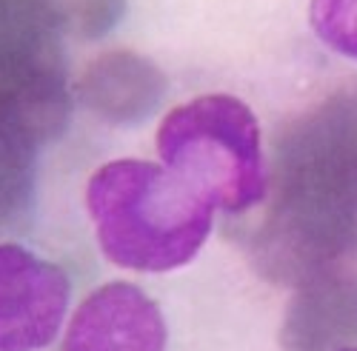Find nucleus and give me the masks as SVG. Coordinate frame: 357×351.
<instances>
[{"instance_id": "nucleus-4", "label": "nucleus", "mask_w": 357, "mask_h": 351, "mask_svg": "<svg viewBox=\"0 0 357 351\" xmlns=\"http://www.w3.org/2000/svg\"><path fill=\"white\" fill-rule=\"evenodd\" d=\"M69 117L57 32L38 0H0V134L46 143Z\"/></svg>"}, {"instance_id": "nucleus-9", "label": "nucleus", "mask_w": 357, "mask_h": 351, "mask_svg": "<svg viewBox=\"0 0 357 351\" xmlns=\"http://www.w3.org/2000/svg\"><path fill=\"white\" fill-rule=\"evenodd\" d=\"M38 146L17 134H0V226L26 217L35 197Z\"/></svg>"}, {"instance_id": "nucleus-1", "label": "nucleus", "mask_w": 357, "mask_h": 351, "mask_svg": "<svg viewBox=\"0 0 357 351\" xmlns=\"http://www.w3.org/2000/svg\"><path fill=\"white\" fill-rule=\"evenodd\" d=\"M275 186L255 237L257 269L294 283L357 251V89L340 92L286 126Z\"/></svg>"}, {"instance_id": "nucleus-2", "label": "nucleus", "mask_w": 357, "mask_h": 351, "mask_svg": "<svg viewBox=\"0 0 357 351\" xmlns=\"http://www.w3.org/2000/svg\"><path fill=\"white\" fill-rule=\"evenodd\" d=\"M103 254L123 269L172 272L209 237L215 203L166 166L114 160L86 189Z\"/></svg>"}, {"instance_id": "nucleus-3", "label": "nucleus", "mask_w": 357, "mask_h": 351, "mask_svg": "<svg viewBox=\"0 0 357 351\" xmlns=\"http://www.w3.org/2000/svg\"><path fill=\"white\" fill-rule=\"evenodd\" d=\"M163 166L226 212H246L266 197L260 129L252 109L229 95L177 106L158 132Z\"/></svg>"}, {"instance_id": "nucleus-11", "label": "nucleus", "mask_w": 357, "mask_h": 351, "mask_svg": "<svg viewBox=\"0 0 357 351\" xmlns=\"http://www.w3.org/2000/svg\"><path fill=\"white\" fill-rule=\"evenodd\" d=\"M309 17L326 46L357 61V0H312Z\"/></svg>"}, {"instance_id": "nucleus-12", "label": "nucleus", "mask_w": 357, "mask_h": 351, "mask_svg": "<svg viewBox=\"0 0 357 351\" xmlns=\"http://www.w3.org/2000/svg\"><path fill=\"white\" fill-rule=\"evenodd\" d=\"M343 351H357V345H354V348H343Z\"/></svg>"}, {"instance_id": "nucleus-8", "label": "nucleus", "mask_w": 357, "mask_h": 351, "mask_svg": "<svg viewBox=\"0 0 357 351\" xmlns=\"http://www.w3.org/2000/svg\"><path fill=\"white\" fill-rule=\"evenodd\" d=\"M166 92L163 72L135 52H106L86 66L77 95L89 111L109 123H137L152 114Z\"/></svg>"}, {"instance_id": "nucleus-7", "label": "nucleus", "mask_w": 357, "mask_h": 351, "mask_svg": "<svg viewBox=\"0 0 357 351\" xmlns=\"http://www.w3.org/2000/svg\"><path fill=\"white\" fill-rule=\"evenodd\" d=\"M357 343V272L343 263L297 286L283 351H343Z\"/></svg>"}, {"instance_id": "nucleus-6", "label": "nucleus", "mask_w": 357, "mask_h": 351, "mask_svg": "<svg viewBox=\"0 0 357 351\" xmlns=\"http://www.w3.org/2000/svg\"><path fill=\"white\" fill-rule=\"evenodd\" d=\"M163 314L132 283H109L75 311L61 351H163Z\"/></svg>"}, {"instance_id": "nucleus-5", "label": "nucleus", "mask_w": 357, "mask_h": 351, "mask_svg": "<svg viewBox=\"0 0 357 351\" xmlns=\"http://www.w3.org/2000/svg\"><path fill=\"white\" fill-rule=\"evenodd\" d=\"M69 280L54 263L0 243V351H38L63 323Z\"/></svg>"}, {"instance_id": "nucleus-10", "label": "nucleus", "mask_w": 357, "mask_h": 351, "mask_svg": "<svg viewBox=\"0 0 357 351\" xmlns=\"http://www.w3.org/2000/svg\"><path fill=\"white\" fill-rule=\"evenodd\" d=\"M38 9L57 35L92 40L123 17L126 0H38Z\"/></svg>"}]
</instances>
